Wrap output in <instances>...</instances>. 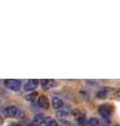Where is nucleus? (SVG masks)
<instances>
[{"mask_svg": "<svg viewBox=\"0 0 120 126\" xmlns=\"http://www.w3.org/2000/svg\"><path fill=\"white\" fill-rule=\"evenodd\" d=\"M112 112H113V106L110 104H103L99 107V113L101 115L103 118H109Z\"/></svg>", "mask_w": 120, "mask_h": 126, "instance_id": "f257e3e1", "label": "nucleus"}, {"mask_svg": "<svg viewBox=\"0 0 120 126\" xmlns=\"http://www.w3.org/2000/svg\"><path fill=\"white\" fill-rule=\"evenodd\" d=\"M72 113H73V116L75 118V120L77 121V123L80 124V125H83L85 122V113L82 111V110L80 109H75L72 111Z\"/></svg>", "mask_w": 120, "mask_h": 126, "instance_id": "f03ea898", "label": "nucleus"}, {"mask_svg": "<svg viewBox=\"0 0 120 126\" xmlns=\"http://www.w3.org/2000/svg\"><path fill=\"white\" fill-rule=\"evenodd\" d=\"M3 113H4L7 118H18L20 111L17 107H15V106H9V107H6L4 109Z\"/></svg>", "mask_w": 120, "mask_h": 126, "instance_id": "7ed1b4c3", "label": "nucleus"}, {"mask_svg": "<svg viewBox=\"0 0 120 126\" xmlns=\"http://www.w3.org/2000/svg\"><path fill=\"white\" fill-rule=\"evenodd\" d=\"M4 84L7 88H10L12 90H19L20 85H21L20 81H18V80H5Z\"/></svg>", "mask_w": 120, "mask_h": 126, "instance_id": "20e7f679", "label": "nucleus"}, {"mask_svg": "<svg viewBox=\"0 0 120 126\" xmlns=\"http://www.w3.org/2000/svg\"><path fill=\"white\" fill-rule=\"evenodd\" d=\"M37 86H38V80H29L25 83V85H24V89L26 90H34L35 88H37Z\"/></svg>", "mask_w": 120, "mask_h": 126, "instance_id": "39448f33", "label": "nucleus"}, {"mask_svg": "<svg viewBox=\"0 0 120 126\" xmlns=\"http://www.w3.org/2000/svg\"><path fill=\"white\" fill-rule=\"evenodd\" d=\"M38 104L40 107L42 108H45L47 109L50 107V102H49V99H47V97L45 96H40L39 99H38Z\"/></svg>", "mask_w": 120, "mask_h": 126, "instance_id": "423d86ee", "label": "nucleus"}, {"mask_svg": "<svg viewBox=\"0 0 120 126\" xmlns=\"http://www.w3.org/2000/svg\"><path fill=\"white\" fill-rule=\"evenodd\" d=\"M41 85L44 89H50V88H53L55 87L57 83L54 81V80H42L41 81Z\"/></svg>", "mask_w": 120, "mask_h": 126, "instance_id": "0eeeda50", "label": "nucleus"}, {"mask_svg": "<svg viewBox=\"0 0 120 126\" xmlns=\"http://www.w3.org/2000/svg\"><path fill=\"white\" fill-rule=\"evenodd\" d=\"M45 119L46 118L43 116V115H37L35 118H34V120H33V125H35V126H40L41 124H43L45 122Z\"/></svg>", "mask_w": 120, "mask_h": 126, "instance_id": "6e6552de", "label": "nucleus"}, {"mask_svg": "<svg viewBox=\"0 0 120 126\" xmlns=\"http://www.w3.org/2000/svg\"><path fill=\"white\" fill-rule=\"evenodd\" d=\"M52 105H53V107L56 109L62 108L63 107V101L58 97H54L53 100H52Z\"/></svg>", "mask_w": 120, "mask_h": 126, "instance_id": "1a4fd4ad", "label": "nucleus"}, {"mask_svg": "<svg viewBox=\"0 0 120 126\" xmlns=\"http://www.w3.org/2000/svg\"><path fill=\"white\" fill-rule=\"evenodd\" d=\"M45 125L46 126H58V123H57V121L52 119V118H47V119H45Z\"/></svg>", "mask_w": 120, "mask_h": 126, "instance_id": "9d476101", "label": "nucleus"}, {"mask_svg": "<svg viewBox=\"0 0 120 126\" xmlns=\"http://www.w3.org/2000/svg\"><path fill=\"white\" fill-rule=\"evenodd\" d=\"M37 96H38V93H37V92H34V93H32V94H27L25 98H26L27 101L34 102V101L36 100V98H37Z\"/></svg>", "mask_w": 120, "mask_h": 126, "instance_id": "9b49d317", "label": "nucleus"}, {"mask_svg": "<svg viewBox=\"0 0 120 126\" xmlns=\"http://www.w3.org/2000/svg\"><path fill=\"white\" fill-rule=\"evenodd\" d=\"M89 125L90 126H100L99 119H97V118H91L89 120Z\"/></svg>", "mask_w": 120, "mask_h": 126, "instance_id": "f8f14e48", "label": "nucleus"}, {"mask_svg": "<svg viewBox=\"0 0 120 126\" xmlns=\"http://www.w3.org/2000/svg\"><path fill=\"white\" fill-rule=\"evenodd\" d=\"M100 126H109L110 125V120L106 119V118H103L102 120H99Z\"/></svg>", "mask_w": 120, "mask_h": 126, "instance_id": "ddd939ff", "label": "nucleus"}, {"mask_svg": "<svg viewBox=\"0 0 120 126\" xmlns=\"http://www.w3.org/2000/svg\"><path fill=\"white\" fill-rule=\"evenodd\" d=\"M106 96H107L106 90H100V92L97 94V97L99 99H104V98H106Z\"/></svg>", "mask_w": 120, "mask_h": 126, "instance_id": "4468645a", "label": "nucleus"}, {"mask_svg": "<svg viewBox=\"0 0 120 126\" xmlns=\"http://www.w3.org/2000/svg\"><path fill=\"white\" fill-rule=\"evenodd\" d=\"M9 126H20L18 123H12L11 125H9Z\"/></svg>", "mask_w": 120, "mask_h": 126, "instance_id": "2eb2a0df", "label": "nucleus"}, {"mask_svg": "<svg viewBox=\"0 0 120 126\" xmlns=\"http://www.w3.org/2000/svg\"><path fill=\"white\" fill-rule=\"evenodd\" d=\"M2 122H3V120H2V118H1V117H0V125H1V124H2Z\"/></svg>", "mask_w": 120, "mask_h": 126, "instance_id": "dca6fc26", "label": "nucleus"}, {"mask_svg": "<svg viewBox=\"0 0 120 126\" xmlns=\"http://www.w3.org/2000/svg\"><path fill=\"white\" fill-rule=\"evenodd\" d=\"M30 126H35V125H30Z\"/></svg>", "mask_w": 120, "mask_h": 126, "instance_id": "f3484780", "label": "nucleus"}]
</instances>
